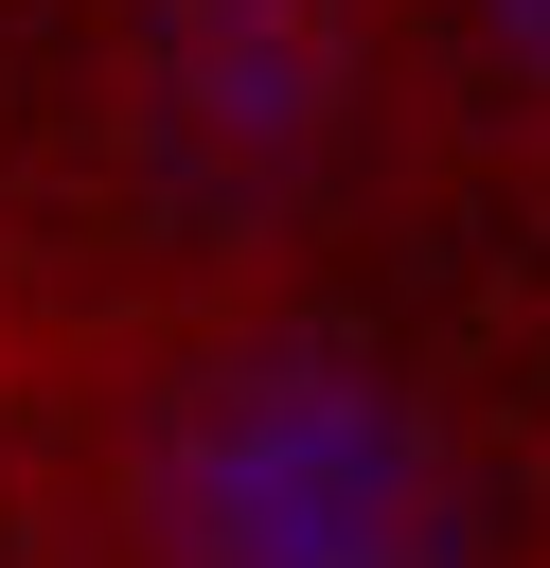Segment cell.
<instances>
[{"mask_svg": "<svg viewBox=\"0 0 550 568\" xmlns=\"http://www.w3.org/2000/svg\"><path fill=\"white\" fill-rule=\"evenodd\" d=\"M124 550L142 568H479V462L461 426L355 355V337H231L195 355L124 444Z\"/></svg>", "mask_w": 550, "mask_h": 568, "instance_id": "6da1fadb", "label": "cell"}, {"mask_svg": "<svg viewBox=\"0 0 550 568\" xmlns=\"http://www.w3.org/2000/svg\"><path fill=\"white\" fill-rule=\"evenodd\" d=\"M142 89H160V142H177L195 178L284 195V178H319L337 124H355V18H337V0H160Z\"/></svg>", "mask_w": 550, "mask_h": 568, "instance_id": "7a4b0ae2", "label": "cell"}, {"mask_svg": "<svg viewBox=\"0 0 550 568\" xmlns=\"http://www.w3.org/2000/svg\"><path fill=\"white\" fill-rule=\"evenodd\" d=\"M479 36H497V71H515V89H550V0H479Z\"/></svg>", "mask_w": 550, "mask_h": 568, "instance_id": "3957f363", "label": "cell"}]
</instances>
